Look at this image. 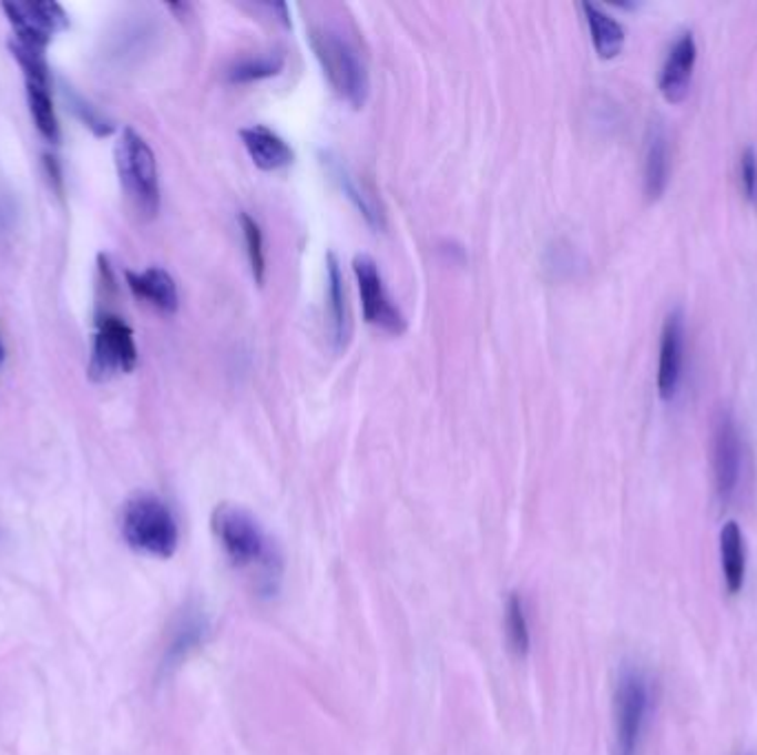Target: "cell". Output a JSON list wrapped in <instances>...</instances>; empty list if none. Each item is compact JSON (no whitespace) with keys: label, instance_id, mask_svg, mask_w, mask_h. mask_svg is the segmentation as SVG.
I'll list each match as a JSON object with an SVG mask.
<instances>
[{"label":"cell","instance_id":"cell-1","mask_svg":"<svg viewBox=\"0 0 757 755\" xmlns=\"http://www.w3.org/2000/svg\"><path fill=\"white\" fill-rule=\"evenodd\" d=\"M211 526L237 570L255 572L259 583L266 585H273V581L279 579V557L250 512L239 506L222 503L215 508Z\"/></svg>","mask_w":757,"mask_h":755},{"label":"cell","instance_id":"cell-2","mask_svg":"<svg viewBox=\"0 0 757 755\" xmlns=\"http://www.w3.org/2000/svg\"><path fill=\"white\" fill-rule=\"evenodd\" d=\"M308 33L330 86L352 106H364L370 93V78L357 44L330 22H315Z\"/></svg>","mask_w":757,"mask_h":755},{"label":"cell","instance_id":"cell-3","mask_svg":"<svg viewBox=\"0 0 757 755\" xmlns=\"http://www.w3.org/2000/svg\"><path fill=\"white\" fill-rule=\"evenodd\" d=\"M122 534L135 552L157 559H171L180 541L175 517L153 494H137L124 506Z\"/></svg>","mask_w":757,"mask_h":755},{"label":"cell","instance_id":"cell-4","mask_svg":"<svg viewBox=\"0 0 757 755\" xmlns=\"http://www.w3.org/2000/svg\"><path fill=\"white\" fill-rule=\"evenodd\" d=\"M115 162L120 182L135 211L153 217L160 208V180L155 155L146 140L137 131L124 129L115 149Z\"/></svg>","mask_w":757,"mask_h":755},{"label":"cell","instance_id":"cell-5","mask_svg":"<svg viewBox=\"0 0 757 755\" xmlns=\"http://www.w3.org/2000/svg\"><path fill=\"white\" fill-rule=\"evenodd\" d=\"M137 366V348L133 330L111 313L98 317L89 375L93 381H106L120 373H131Z\"/></svg>","mask_w":757,"mask_h":755},{"label":"cell","instance_id":"cell-6","mask_svg":"<svg viewBox=\"0 0 757 755\" xmlns=\"http://www.w3.org/2000/svg\"><path fill=\"white\" fill-rule=\"evenodd\" d=\"M649 710V690L638 672H625L616 687L614 755H636Z\"/></svg>","mask_w":757,"mask_h":755},{"label":"cell","instance_id":"cell-7","mask_svg":"<svg viewBox=\"0 0 757 755\" xmlns=\"http://www.w3.org/2000/svg\"><path fill=\"white\" fill-rule=\"evenodd\" d=\"M352 271L359 284L366 322L390 335H401L406 330V317L390 297L377 262L370 255L361 253L352 259Z\"/></svg>","mask_w":757,"mask_h":755},{"label":"cell","instance_id":"cell-8","mask_svg":"<svg viewBox=\"0 0 757 755\" xmlns=\"http://www.w3.org/2000/svg\"><path fill=\"white\" fill-rule=\"evenodd\" d=\"M2 9L16 29V42L35 49H44L51 35L62 31L69 22L62 7L51 0L4 2Z\"/></svg>","mask_w":757,"mask_h":755},{"label":"cell","instance_id":"cell-9","mask_svg":"<svg viewBox=\"0 0 757 755\" xmlns=\"http://www.w3.org/2000/svg\"><path fill=\"white\" fill-rule=\"evenodd\" d=\"M743 468V441L732 412H720L714 428V477L716 492L723 503H727L740 481Z\"/></svg>","mask_w":757,"mask_h":755},{"label":"cell","instance_id":"cell-10","mask_svg":"<svg viewBox=\"0 0 757 755\" xmlns=\"http://www.w3.org/2000/svg\"><path fill=\"white\" fill-rule=\"evenodd\" d=\"M685 366V315L681 308L672 310L663 324L661 361H658V395L672 401L678 395Z\"/></svg>","mask_w":757,"mask_h":755},{"label":"cell","instance_id":"cell-11","mask_svg":"<svg viewBox=\"0 0 757 755\" xmlns=\"http://www.w3.org/2000/svg\"><path fill=\"white\" fill-rule=\"evenodd\" d=\"M698 60V47L694 33H683L672 47L663 71H661V93L669 104H681L692 89L694 69Z\"/></svg>","mask_w":757,"mask_h":755},{"label":"cell","instance_id":"cell-12","mask_svg":"<svg viewBox=\"0 0 757 755\" xmlns=\"http://www.w3.org/2000/svg\"><path fill=\"white\" fill-rule=\"evenodd\" d=\"M239 137L255 162L257 169L262 171H279L288 164H293L295 153L286 144L284 137H279L275 131H270L264 124H253L239 131Z\"/></svg>","mask_w":757,"mask_h":755},{"label":"cell","instance_id":"cell-13","mask_svg":"<svg viewBox=\"0 0 757 755\" xmlns=\"http://www.w3.org/2000/svg\"><path fill=\"white\" fill-rule=\"evenodd\" d=\"M326 282H328V313H330V335L333 346L341 353L350 339V308L344 286V273L339 268V259L328 253L326 257Z\"/></svg>","mask_w":757,"mask_h":755},{"label":"cell","instance_id":"cell-14","mask_svg":"<svg viewBox=\"0 0 757 755\" xmlns=\"http://www.w3.org/2000/svg\"><path fill=\"white\" fill-rule=\"evenodd\" d=\"M126 284L133 290V295L149 302L157 310H162V313H175L177 310V304H180L177 286L164 268L151 266L142 273L126 271Z\"/></svg>","mask_w":757,"mask_h":755},{"label":"cell","instance_id":"cell-15","mask_svg":"<svg viewBox=\"0 0 757 755\" xmlns=\"http://www.w3.org/2000/svg\"><path fill=\"white\" fill-rule=\"evenodd\" d=\"M583 11L587 18V27H590L596 53L603 60H612L621 55L625 49V38H627L623 24L599 4L583 2Z\"/></svg>","mask_w":757,"mask_h":755},{"label":"cell","instance_id":"cell-16","mask_svg":"<svg viewBox=\"0 0 757 755\" xmlns=\"http://www.w3.org/2000/svg\"><path fill=\"white\" fill-rule=\"evenodd\" d=\"M720 561L727 590L732 594H738L747 577V550L743 530L736 521L725 523V528L720 530Z\"/></svg>","mask_w":757,"mask_h":755},{"label":"cell","instance_id":"cell-17","mask_svg":"<svg viewBox=\"0 0 757 755\" xmlns=\"http://www.w3.org/2000/svg\"><path fill=\"white\" fill-rule=\"evenodd\" d=\"M208 623L206 616L200 610H186L171 632V641L166 645L164 665L175 667L180 661H184L193 650H197L206 636Z\"/></svg>","mask_w":757,"mask_h":755},{"label":"cell","instance_id":"cell-18","mask_svg":"<svg viewBox=\"0 0 757 755\" xmlns=\"http://www.w3.org/2000/svg\"><path fill=\"white\" fill-rule=\"evenodd\" d=\"M324 164L328 166L330 175H333L335 182L341 186V191L352 200V204L359 208V213L368 220V224L375 226V228H383V213H381V206H379L377 200L364 188V184H359V180L350 173V169H348L339 157H333L330 153L324 155Z\"/></svg>","mask_w":757,"mask_h":755},{"label":"cell","instance_id":"cell-19","mask_svg":"<svg viewBox=\"0 0 757 755\" xmlns=\"http://www.w3.org/2000/svg\"><path fill=\"white\" fill-rule=\"evenodd\" d=\"M669 184V140L661 126H654L645 155V193L649 200L663 197Z\"/></svg>","mask_w":757,"mask_h":755},{"label":"cell","instance_id":"cell-20","mask_svg":"<svg viewBox=\"0 0 757 755\" xmlns=\"http://www.w3.org/2000/svg\"><path fill=\"white\" fill-rule=\"evenodd\" d=\"M284 69V55L273 51V53H259V55H248L237 62H233L226 71V80L233 84H244V82H255L264 78H273Z\"/></svg>","mask_w":757,"mask_h":755},{"label":"cell","instance_id":"cell-21","mask_svg":"<svg viewBox=\"0 0 757 755\" xmlns=\"http://www.w3.org/2000/svg\"><path fill=\"white\" fill-rule=\"evenodd\" d=\"M27 98H29L31 118L38 131L49 142H55L60 137V129H58V118H55V109L51 102V93H49V82H27Z\"/></svg>","mask_w":757,"mask_h":755},{"label":"cell","instance_id":"cell-22","mask_svg":"<svg viewBox=\"0 0 757 755\" xmlns=\"http://www.w3.org/2000/svg\"><path fill=\"white\" fill-rule=\"evenodd\" d=\"M505 634H508V643H510L512 652L521 659L528 656V652H530V623H528V614H525V603L519 594H512L508 599Z\"/></svg>","mask_w":757,"mask_h":755},{"label":"cell","instance_id":"cell-23","mask_svg":"<svg viewBox=\"0 0 757 755\" xmlns=\"http://www.w3.org/2000/svg\"><path fill=\"white\" fill-rule=\"evenodd\" d=\"M239 224L244 231V239H246V251H248V262H250V271L257 284L264 282V271H266V259H264V235L259 224L248 215V213H239Z\"/></svg>","mask_w":757,"mask_h":755},{"label":"cell","instance_id":"cell-24","mask_svg":"<svg viewBox=\"0 0 757 755\" xmlns=\"http://www.w3.org/2000/svg\"><path fill=\"white\" fill-rule=\"evenodd\" d=\"M740 184L745 197L757 202V153L754 146H747L740 155Z\"/></svg>","mask_w":757,"mask_h":755},{"label":"cell","instance_id":"cell-25","mask_svg":"<svg viewBox=\"0 0 757 755\" xmlns=\"http://www.w3.org/2000/svg\"><path fill=\"white\" fill-rule=\"evenodd\" d=\"M73 109L78 111L82 122L95 131V135H109L113 131V124L104 115H100L93 106L82 102L78 95H73Z\"/></svg>","mask_w":757,"mask_h":755},{"label":"cell","instance_id":"cell-26","mask_svg":"<svg viewBox=\"0 0 757 755\" xmlns=\"http://www.w3.org/2000/svg\"><path fill=\"white\" fill-rule=\"evenodd\" d=\"M2 359H4V346H2V339H0V364H2Z\"/></svg>","mask_w":757,"mask_h":755}]
</instances>
